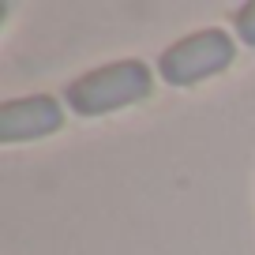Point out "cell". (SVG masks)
<instances>
[{
	"label": "cell",
	"mask_w": 255,
	"mask_h": 255,
	"mask_svg": "<svg viewBox=\"0 0 255 255\" xmlns=\"http://www.w3.org/2000/svg\"><path fill=\"white\" fill-rule=\"evenodd\" d=\"M150 90H154V75L143 60H117L72 79L64 90V102L79 117H105V113L128 109V105L150 98Z\"/></svg>",
	"instance_id": "6da1fadb"
},
{
	"label": "cell",
	"mask_w": 255,
	"mask_h": 255,
	"mask_svg": "<svg viewBox=\"0 0 255 255\" xmlns=\"http://www.w3.org/2000/svg\"><path fill=\"white\" fill-rule=\"evenodd\" d=\"M237 56V45L225 30L210 26V30H195L188 38L173 41L165 53L158 56V75L173 87H195V83L222 75Z\"/></svg>",
	"instance_id": "7a4b0ae2"
},
{
	"label": "cell",
	"mask_w": 255,
	"mask_h": 255,
	"mask_svg": "<svg viewBox=\"0 0 255 255\" xmlns=\"http://www.w3.org/2000/svg\"><path fill=\"white\" fill-rule=\"evenodd\" d=\"M64 128V109L49 94H30L0 105V143H30Z\"/></svg>",
	"instance_id": "3957f363"
},
{
	"label": "cell",
	"mask_w": 255,
	"mask_h": 255,
	"mask_svg": "<svg viewBox=\"0 0 255 255\" xmlns=\"http://www.w3.org/2000/svg\"><path fill=\"white\" fill-rule=\"evenodd\" d=\"M237 34H240V41H244V45L255 49V0H248L244 8L237 11Z\"/></svg>",
	"instance_id": "277c9868"
}]
</instances>
